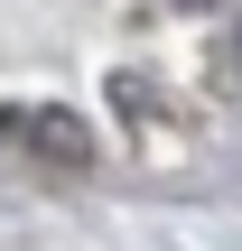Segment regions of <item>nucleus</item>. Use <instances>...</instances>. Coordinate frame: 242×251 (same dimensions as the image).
Instances as JSON below:
<instances>
[{
	"mask_svg": "<svg viewBox=\"0 0 242 251\" xmlns=\"http://www.w3.org/2000/svg\"><path fill=\"white\" fill-rule=\"evenodd\" d=\"M28 140H37L47 158H65V168H84V158H93V140H84V121H75V112H28Z\"/></svg>",
	"mask_w": 242,
	"mask_h": 251,
	"instance_id": "obj_1",
	"label": "nucleus"
}]
</instances>
